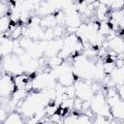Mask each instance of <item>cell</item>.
<instances>
[{"mask_svg": "<svg viewBox=\"0 0 124 124\" xmlns=\"http://www.w3.org/2000/svg\"><path fill=\"white\" fill-rule=\"evenodd\" d=\"M109 108H110V113L113 116V118L120 120V121H123V119H124V103H123V100H119L113 106H111Z\"/></svg>", "mask_w": 124, "mask_h": 124, "instance_id": "obj_1", "label": "cell"}, {"mask_svg": "<svg viewBox=\"0 0 124 124\" xmlns=\"http://www.w3.org/2000/svg\"><path fill=\"white\" fill-rule=\"evenodd\" d=\"M108 49H111V50L115 51L116 53H121V52L124 51L123 37L115 36L114 38L108 40Z\"/></svg>", "mask_w": 124, "mask_h": 124, "instance_id": "obj_2", "label": "cell"}, {"mask_svg": "<svg viewBox=\"0 0 124 124\" xmlns=\"http://www.w3.org/2000/svg\"><path fill=\"white\" fill-rule=\"evenodd\" d=\"M124 67L123 68H116L108 75L109 78L114 81L116 85H123V79H124Z\"/></svg>", "mask_w": 124, "mask_h": 124, "instance_id": "obj_3", "label": "cell"}, {"mask_svg": "<svg viewBox=\"0 0 124 124\" xmlns=\"http://www.w3.org/2000/svg\"><path fill=\"white\" fill-rule=\"evenodd\" d=\"M55 25H56V20H55L54 14H49V15H46V16H44L41 17L40 26L43 27L44 29L52 28Z\"/></svg>", "mask_w": 124, "mask_h": 124, "instance_id": "obj_4", "label": "cell"}, {"mask_svg": "<svg viewBox=\"0 0 124 124\" xmlns=\"http://www.w3.org/2000/svg\"><path fill=\"white\" fill-rule=\"evenodd\" d=\"M24 120L21 118V115L17 111H12L9 115H7L5 119V123H22Z\"/></svg>", "mask_w": 124, "mask_h": 124, "instance_id": "obj_5", "label": "cell"}, {"mask_svg": "<svg viewBox=\"0 0 124 124\" xmlns=\"http://www.w3.org/2000/svg\"><path fill=\"white\" fill-rule=\"evenodd\" d=\"M63 59L61 57H59L58 55H54V56H51V57H48L47 58V62H46V65L50 68V69H53L59 65H61L63 63Z\"/></svg>", "mask_w": 124, "mask_h": 124, "instance_id": "obj_6", "label": "cell"}, {"mask_svg": "<svg viewBox=\"0 0 124 124\" xmlns=\"http://www.w3.org/2000/svg\"><path fill=\"white\" fill-rule=\"evenodd\" d=\"M10 24H11V20H10L9 15L0 16V34L7 31L9 29Z\"/></svg>", "mask_w": 124, "mask_h": 124, "instance_id": "obj_7", "label": "cell"}, {"mask_svg": "<svg viewBox=\"0 0 124 124\" xmlns=\"http://www.w3.org/2000/svg\"><path fill=\"white\" fill-rule=\"evenodd\" d=\"M110 30H111V28H110V25L108 24V21H100V22H99V29H98V32H99L101 35H103V36L106 37V36L109 33Z\"/></svg>", "mask_w": 124, "mask_h": 124, "instance_id": "obj_8", "label": "cell"}, {"mask_svg": "<svg viewBox=\"0 0 124 124\" xmlns=\"http://www.w3.org/2000/svg\"><path fill=\"white\" fill-rule=\"evenodd\" d=\"M102 68L106 75H109L115 69V63L109 60H105V62L102 63Z\"/></svg>", "mask_w": 124, "mask_h": 124, "instance_id": "obj_9", "label": "cell"}, {"mask_svg": "<svg viewBox=\"0 0 124 124\" xmlns=\"http://www.w3.org/2000/svg\"><path fill=\"white\" fill-rule=\"evenodd\" d=\"M33 42H34V41H33L32 39H30L29 37H24V36H22V37L18 40L19 46H20L24 50H27V49L32 46Z\"/></svg>", "mask_w": 124, "mask_h": 124, "instance_id": "obj_10", "label": "cell"}, {"mask_svg": "<svg viewBox=\"0 0 124 124\" xmlns=\"http://www.w3.org/2000/svg\"><path fill=\"white\" fill-rule=\"evenodd\" d=\"M123 6H124V0H113L110 7H109V10H120V9H123Z\"/></svg>", "mask_w": 124, "mask_h": 124, "instance_id": "obj_11", "label": "cell"}, {"mask_svg": "<svg viewBox=\"0 0 124 124\" xmlns=\"http://www.w3.org/2000/svg\"><path fill=\"white\" fill-rule=\"evenodd\" d=\"M92 120L89 116H87L86 114L84 113H80V114H78V118H77V123H91Z\"/></svg>", "mask_w": 124, "mask_h": 124, "instance_id": "obj_12", "label": "cell"}, {"mask_svg": "<svg viewBox=\"0 0 124 124\" xmlns=\"http://www.w3.org/2000/svg\"><path fill=\"white\" fill-rule=\"evenodd\" d=\"M49 120H50V122L51 123H62V115L61 114H59L57 111L54 113V114H52L51 116H49Z\"/></svg>", "mask_w": 124, "mask_h": 124, "instance_id": "obj_13", "label": "cell"}, {"mask_svg": "<svg viewBox=\"0 0 124 124\" xmlns=\"http://www.w3.org/2000/svg\"><path fill=\"white\" fill-rule=\"evenodd\" d=\"M28 1H29V2H30V3L35 7V11H36V9L39 7V5L42 3V1H43V0H28Z\"/></svg>", "mask_w": 124, "mask_h": 124, "instance_id": "obj_14", "label": "cell"}, {"mask_svg": "<svg viewBox=\"0 0 124 124\" xmlns=\"http://www.w3.org/2000/svg\"><path fill=\"white\" fill-rule=\"evenodd\" d=\"M112 1L113 0H100V3H102V4H104V5H106L107 7H110V5H111V3H112Z\"/></svg>", "mask_w": 124, "mask_h": 124, "instance_id": "obj_15", "label": "cell"}, {"mask_svg": "<svg viewBox=\"0 0 124 124\" xmlns=\"http://www.w3.org/2000/svg\"><path fill=\"white\" fill-rule=\"evenodd\" d=\"M85 3H87V4H92L93 2H95L96 0H83Z\"/></svg>", "mask_w": 124, "mask_h": 124, "instance_id": "obj_16", "label": "cell"}, {"mask_svg": "<svg viewBox=\"0 0 124 124\" xmlns=\"http://www.w3.org/2000/svg\"><path fill=\"white\" fill-rule=\"evenodd\" d=\"M12 0H5V2H7V3H9V2H11Z\"/></svg>", "mask_w": 124, "mask_h": 124, "instance_id": "obj_17", "label": "cell"}, {"mask_svg": "<svg viewBox=\"0 0 124 124\" xmlns=\"http://www.w3.org/2000/svg\"><path fill=\"white\" fill-rule=\"evenodd\" d=\"M0 62H1V57H0Z\"/></svg>", "mask_w": 124, "mask_h": 124, "instance_id": "obj_18", "label": "cell"}]
</instances>
